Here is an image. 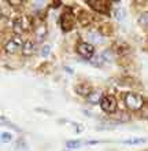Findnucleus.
I'll return each instance as SVG.
<instances>
[{"mask_svg": "<svg viewBox=\"0 0 148 151\" xmlns=\"http://www.w3.org/2000/svg\"><path fill=\"white\" fill-rule=\"evenodd\" d=\"M16 151H29L28 144H26V142H25L24 139L18 140V143H16Z\"/></svg>", "mask_w": 148, "mask_h": 151, "instance_id": "14", "label": "nucleus"}, {"mask_svg": "<svg viewBox=\"0 0 148 151\" xmlns=\"http://www.w3.org/2000/svg\"><path fill=\"white\" fill-rule=\"evenodd\" d=\"M24 29H25V26H24V22H22V19H16L15 22H14V26H12V30L15 32V35H16V36H19L21 33L24 32Z\"/></svg>", "mask_w": 148, "mask_h": 151, "instance_id": "9", "label": "nucleus"}, {"mask_svg": "<svg viewBox=\"0 0 148 151\" xmlns=\"http://www.w3.org/2000/svg\"><path fill=\"white\" fill-rule=\"evenodd\" d=\"M114 17H115V19H118V21H124L125 17H126V11H125L122 7L117 8L115 11H114Z\"/></svg>", "mask_w": 148, "mask_h": 151, "instance_id": "11", "label": "nucleus"}, {"mask_svg": "<svg viewBox=\"0 0 148 151\" xmlns=\"http://www.w3.org/2000/svg\"><path fill=\"white\" fill-rule=\"evenodd\" d=\"M81 146H82L81 140H69V142H66V147L69 148H78Z\"/></svg>", "mask_w": 148, "mask_h": 151, "instance_id": "13", "label": "nucleus"}, {"mask_svg": "<svg viewBox=\"0 0 148 151\" xmlns=\"http://www.w3.org/2000/svg\"><path fill=\"white\" fill-rule=\"evenodd\" d=\"M77 51H78V54H80L82 58H85V59H91V58L93 56L95 48H93L92 44H89V43H81V44H78Z\"/></svg>", "mask_w": 148, "mask_h": 151, "instance_id": "4", "label": "nucleus"}, {"mask_svg": "<svg viewBox=\"0 0 148 151\" xmlns=\"http://www.w3.org/2000/svg\"><path fill=\"white\" fill-rule=\"evenodd\" d=\"M49 52H51V47H49L48 44L43 45V48H41V55H43V56H48Z\"/></svg>", "mask_w": 148, "mask_h": 151, "instance_id": "17", "label": "nucleus"}, {"mask_svg": "<svg viewBox=\"0 0 148 151\" xmlns=\"http://www.w3.org/2000/svg\"><path fill=\"white\" fill-rule=\"evenodd\" d=\"M104 96L103 93H102V91H91V93H89L88 96H87V102H88L89 104H100V102H102V99H103Z\"/></svg>", "mask_w": 148, "mask_h": 151, "instance_id": "5", "label": "nucleus"}, {"mask_svg": "<svg viewBox=\"0 0 148 151\" xmlns=\"http://www.w3.org/2000/svg\"><path fill=\"white\" fill-rule=\"evenodd\" d=\"M11 140H12L11 133H8V132H3V133H1V142H3V143H10Z\"/></svg>", "mask_w": 148, "mask_h": 151, "instance_id": "15", "label": "nucleus"}, {"mask_svg": "<svg viewBox=\"0 0 148 151\" xmlns=\"http://www.w3.org/2000/svg\"><path fill=\"white\" fill-rule=\"evenodd\" d=\"M24 44H25V41H22V39H21L19 36H15V37H12L11 40H8L7 43H6L4 50H6L7 54H14V52H16L18 50H22Z\"/></svg>", "mask_w": 148, "mask_h": 151, "instance_id": "3", "label": "nucleus"}, {"mask_svg": "<svg viewBox=\"0 0 148 151\" xmlns=\"http://www.w3.org/2000/svg\"><path fill=\"white\" fill-rule=\"evenodd\" d=\"M139 22H140V24H143V25H147L148 24V12H147V14H144V15L140 17Z\"/></svg>", "mask_w": 148, "mask_h": 151, "instance_id": "19", "label": "nucleus"}, {"mask_svg": "<svg viewBox=\"0 0 148 151\" xmlns=\"http://www.w3.org/2000/svg\"><path fill=\"white\" fill-rule=\"evenodd\" d=\"M21 52H22V55H25V56H30L32 54H34V43H32V41H25Z\"/></svg>", "mask_w": 148, "mask_h": 151, "instance_id": "8", "label": "nucleus"}, {"mask_svg": "<svg viewBox=\"0 0 148 151\" xmlns=\"http://www.w3.org/2000/svg\"><path fill=\"white\" fill-rule=\"evenodd\" d=\"M103 56H104V60H112V55H111V51H104L103 52Z\"/></svg>", "mask_w": 148, "mask_h": 151, "instance_id": "20", "label": "nucleus"}, {"mask_svg": "<svg viewBox=\"0 0 148 151\" xmlns=\"http://www.w3.org/2000/svg\"><path fill=\"white\" fill-rule=\"evenodd\" d=\"M45 35H47V29H45V26H39V28L36 29V36L39 37V40H43L45 39Z\"/></svg>", "mask_w": 148, "mask_h": 151, "instance_id": "12", "label": "nucleus"}, {"mask_svg": "<svg viewBox=\"0 0 148 151\" xmlns=\"http://www.w3.org/2000/svg\"><path fill=\"white\" fill-rule=\"evenodd\" d=\"M87 37H88V40L92 44H103L104 43L103 36L97 32H88L87 33Z\"/></svg>", "mask_w": 148, "mask_h": 151, "instance_id": "6", "label": "nucleus"}, {"mask_svg": "<svg viewBox=\"0 0 148 151\" xmlns=\"http://www.w3.org/2000/svg\"><path fill=\"white\" fill-rule=\"evenodd\" d=\"M118 119H119L121 122H126V121H129V119H130V115L126 114V113H119V117H118Z\"/></svg>", "mask_w": 148, "mask_h": 151, "instance_id": "18", "label": "nucleus"}, {"mask_svg": "<svg viewBox=\"0 0 148 151\" xmlns=\"http://www.w3.org/2000/svg\"><path fill=\"white\" fill-rule=\"evenodd\" d=\"M125 103H126V106H128L130 110H140V109L143 107L144 102H143V98H141L140 95L129 92V93H126V96H125Z\"/></svg>", "mask_w": 148, "mask_h": 151, "instance_id": "1", "label": "nucleus"}, {"mask_svg": "<svg viewBox=\"0 0 148 151\" xmlns=\"http://www.w3.org/2000/svg\"><path fill=\"white\" fill-rule=\"evenodd\" d=\"M76 92L78 93V95H84L85 98L91 93L88 85H85V84H82V85H77V87H76Z\"/></svg>", "mask_w": 148, "mask_h": 151, "instance_id": "10", "label": "nucleus"}, {"mask_svg": "<svg viewBox=\"0 0 148 151\" xmlns=\"http://www.w3.org/2000/svg\"><path fill=\"white\" fill-rule=\"evenodd\" d=\"M145 139H130V140H124L125 144H139V143H144Z\"/></svg>", "mask_w": 148, "mask_h": 151, "instance_id": "16", "label": "nucleus"}, {"mask_svg": "<svg viewBox=\"0 0 148 151\" xmlns=\"http://www.w3.org/2000/svg\"><path fill=\"white\" fill-rule=\"evenodd\" d=\"M117 106H118V103H117V99L112 95L104 96L103 99H102V102H100V107H102V110H103L104 113H107V114L115 113Z\"/></svg>", "mask_w": 148, "mask_h": 151, "instance_id": "2", "label": "nucleus"}, {"mask_svg": "<svg viewBox=\"0 0 148 151\" xmlns=\"http://www.w3.org/2000/svg\"><path fill=\"white\" fill-rule=\"evenodd\" d=\"M62 25L64 30H70L73 26V15L70 12H64L62 15Z\"/></svg>", "mask_w": 148, "mask_h": 151, "instance_id": "7", "label": "nucleus"}]
</instances>
